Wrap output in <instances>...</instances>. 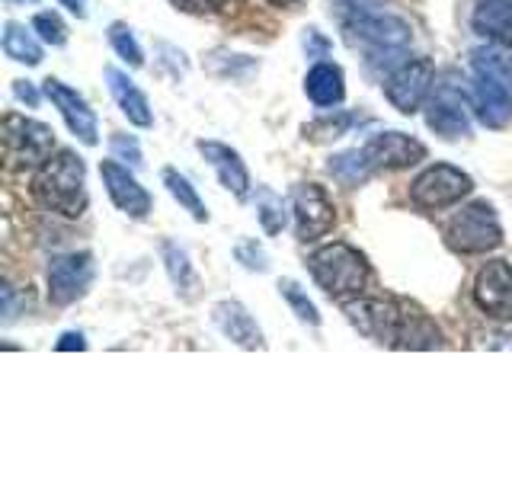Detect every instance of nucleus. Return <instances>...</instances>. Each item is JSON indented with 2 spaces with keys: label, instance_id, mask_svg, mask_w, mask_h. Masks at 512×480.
I'll return each instance as SVG.
<instances>
[{
  "label": "nucleus",
  "instance_id": "nucleus-1",
  "mask_svg": "<svg viewBox=\"0 0 512 480\" xmlns=\"http://www.w3.org/2000/svg\"><path fill=\"white\" fill-rule=\"evenodd\" d=\"M340 20H343L346 39L352 45L365 48L372 68L394 64L397 55H404V48L410 45V23L400 20L394 13L375 10L372 4H365V0H343Z\"/></svg>",
  "mask_w": 512,
  "mask_h": 480
},
{
  "label": "nucleus",
  "instance_id": "nucleus-2",
  "mask_svg": "<svg viewBox=\"0 0 512 480\" xmlns=\"http://www.w3.org/2000/svg\"><path fill=\"white\" fill-rule=\"evenodd\" d=\"M32 189H36V196L45 208H52V212L64 218H80L87 208L84 160L74 151H58L39 167Z\"/></svg>",
  "mask_w": 512,
  "mask_h": 480
},
{
  "label": "nucleus",
  "instance_id": "nucleus-3",
  "mask_svg": "<svg viewBox=\"0 0 512 480\" xmlns=\"http://www.w3.org/2000/svg\"><path fill=\"white\" fill-rule=\"evenodd\" d=\"M308 269L314 282L324 288L330 298H346V295H359L365 282H368V263L365 256L349 247V244H327L311 253Z\"/></svg>",
  "mask_w": 512,
  "mask_h": 480
},
{
  "label": "nucleus",
  "instance_id": "nucleus-4",
  "mask_svg": "<svg viewBox=\"0 0 512 480\" xmlns=\"http://www.w3.org/2000/svg\"><path fill=\"white\" fill-rule=\"evenodd\" d=\"M445 237H448V247L458 253H487L503 244V228H500V218L493 212V205L471 202L448 221Z\"/></svg>",
  "mask_w": 512,
  "mask_h": 480
},
{
  "label": "nucleus",
  "instance_id": "nucleus-5",
  "mask_svg": "<svg viewBox=\"0 0 512 480\" xmlns=\"http://www.w3.org/2000/svg\"><path fill=\"white\" fill-rule=\"evenodd\" d=\"M4 144L13 167H42L55 151V132L45 122L10 112L4 119Z\"/></svg>",
  "mask_w": 512,
  "mask_h": 480
},
{
  "label": "nucleus",
  "instance_id": "nucleus-6",
  "mask_svg": "<svg viewBox=\"0 0 512 480\" xmlns=\"http://www.w3.org/2000/svg\"><path fill=\"white\" fill-rule=\"evenodd\" d=\"M471 189H474V180L468 173H461L458 167H448V164H436L413 180L410 199L420 208H448L468 196Z\"/></svg>",
  "mask_w": 512,
  "mask_h": 480
},
{
  "label": "nucleus",
  "instance_id": "nucleus-7",
  "mask_svg": "<svg viewBox=\"0 0 512 480\" xmlns=\"http://www.w3.org/2000/svg\"><path fill=\"white\" fill-rule=\"evenodd\" d=\"M343 311L349 317V324L356 327L362 336H368V340L397 346L400 301H391V298H356V301H346Z\"/></svg>",
  "mask_w": 512,
  "mask_h": 480
},
{
  "label": "nucleus",
  "instance_id": "nucleus-8",
  "mask_svg": "<svg viewBox=\"0 0 512 480\" xmlns=\"http://www.w3.org/2000/svg\"><path fill=\"white\" fill-rule=\"evenodd\" d=\"M432 77H436V68H432L429 58L404 61V64H397L388 80H384V96H388L397 112L410 116V112L420 109V103L429 96Z\"/></svg>",
  "mask_w": 512,
  "mask_h": 480
},
{
  "label": "nucleus",
  "instance_id": "nucleus-9",
  "mask_svg": "<svg viewBox=\"0 0 512 480\" xmlns=\"http://www.w3.org/2000/svg\"><path fill=\"white\" fill-rule=\"evenodd\" d=\"M292 212H295L298 240H304V244L330 234L336 224V208L317 183H298L292 189Z\"/></svg>",
  "mask_w": 512,
  "mask_h": 480
},
{
  "label": "nucleus",
  "instance_id": "nucleus-10",
  "mask_svg": "<svg viewBox=\"0 0 512 480\" xmlns=\"http://www.w3.org/2000/svg\"><path fill=\"white\" fill-rule=\"evenodd\" d=\"M426 125L445 141H458L471 135V112L468 100L461 96L458 87L442 84L426 103Z\"/></svg>",
  "mask_w": 512,
  "mask_h": 480
},
{
  "label": "nucleus",
  "instance_id": "nucleus-11",
  "mask_svg": "<svg viewBox=\"0 0 512 480\" xmlns=\"http://www.w3.org/2000/svg\"><path fill=\"white\" fill-rule=\"evenodd\" d=\"M93 256L90 253H64L48 263V298L55 304H71L90 288Z\"/></svg>",
  "mask_w": 512,
  "mask_h": 480
},
{
  "label": "nucleus",
  "instance_id": "nucleus-12",
  "mask_svg": "<svg viewBox=\"0 0 512 480\" xmlns=\"http://www.w3.org/2000/svg\"><path fill=\"white\" fill-rule=\"evenodd\" d=\"M474 304L493 320H512V266L493 260L477 272Z\"/></svg>",
  "mask_w": 512,
  "mask_h": 480
},
{
  "label": "nucleus",
  "instance_id": "nucleus-13",
  "mask_svg": "<svg viewBox=\"0 0 512 480\" xmlns=\"http://www.w3.org/2000/svg\"><path fill=\"white\" fill-rule=\"evenodd\" d=\"M362 151L368 157V164H372V170H404V167L420 164L426 157L423 144L404 132H381L372 141H365Z\"/></svg>",
  "mask_w": 512,
  "mask_h": 480
},
{
  "label": "nucleus",
  "instance_id": "nucleus-14",
  "mask_svg": "<svg viewBox=\"0 0 512 480\" xmlns=\"http://www.w3.org/2000/svg\"><path fill=\"white\" fill-rule=\"evenodd\" d=\"M45 96L58 106V112L68 122L71 132L84 141V144H96L100 141V125H96V112L90 109V103L80 96L77 90H71L68 84H61V80L48 77L45 80Z\"/></svg>",
  "mask_w": 512,
  "mask_h": 480
},
{
  "label": "nucleus",
  "instance_id": "nucleus-15",
  "mask_svg": "<svg viewBox=\"0 0 512 480\" xmlns=\"http://www.w3.org/2000/svg\"><path fill=\"white\" fill-rule=\"evenodd\" d=\"M103 183H106V192L109 199L116 202L119 212H125L128 218H144L151 212V196L148 189H144L132 173H128V167H122L119 160H103Z\"/></svg>",
  "mask_w": 512,
  "mask_h": 480
},
{
  "label": "nucleus",
  "instance_id": "nucleus-16",
  "mask_svg": "<svg viewBox=\"0 0 512 480\" xmlns=\"http://www.w3.org/2000/svg\"><path fill=\"white\" fill-rule=\"evenodd\" d=\"M471 103L477 109V119L487 128H506L512 122V90L500 84L490 74L474 77V96Z\"/></svg>",
  "mask_w": 512,
  "mask_h": 480
},
{
  "label": "nucleus",
  "instance_id": "nucleus-17",
  "mask_svg": "<svg viewBox=\"0 0 512 480\" xmlns=\"http://www.w3.org/2000/svg\"><path fill=\"white\" fill-rule=\"evenodd\" d=\"M196 148L208 164H212V170L218 173L221 186L228 192H234L237 199H244L250 192V173L244 167V160H240V154L221 141H199Z\"/></svg>",
  "mask_w": 512,
  "mask_h": 480
},
{
  "label": "nucleus",
  "instance_id": "nucleus-18",
  "mask_svg": "<svg viewBox=\"0 0 512 480\" xmlns=\"http://www.w3.org/2000/svg\"><path fill=\"white\" fill-rule=\"evenodd\" d=\"M215 327L228 336L231 343L244 346V349H260L263 346V333L256 327V320L240 301H218L212 308Z\"/></svg>",
  "mask_w": 512,
  "mask_h": 480
},
{
  "label": "nucleus",
  "instance_id": "nucleus-19",
  "mask_svg": "<svg viewBox=\"0 0 512 480\" xmlns=\"http://www.w3.org/2000/svg\"><path fill=\"white\" fill-rule=\"evenodd\" d=\"M400 349H439L442 346V330L432 324V317L416 308V304L400 301V333H397Z\"/></svg>",
  "mask_w": 512,
  "mask_h": 480
},
{
  "label": "nucleus",
  "instance_id": "nucleus-20",
  "mask_svg": "<svg viewBox=\"0 0 512 480\" xmlns=\"http://www.w3.org/2000/svg\"><path fill=\"white\" fill-rule=\"evenodd\" d=\"M106 80H109L112 100L119 103V109L125 112V119L132 125H138V128H151L154 125V112H151L148 96L135 87V80H128V74H122L119 68H106Z\"/></svg>",
  "mask_w": 512,
  "mask_h": 480
},
{
  "label": "nucleus",
  "instance_id": "nucleus-21",
  "mask_svg": "<svg viewBox=\"0 0 512 480\" xmlns=\"http://www.w3.org/2000/svg\"><path fill=\"white\" fill-rule=\"evenodd\" d=\"M471 26L493 45L512 48V0H477Z\"/></svg>",
  "mask_w": 512,
  "mask_h": 480
},
{
  "label": "nucleus",
  "instance_id": "nucleus-22",
  "mask_svg": "<svg viewBox=\"0 0 512 480\" xmlns=\"http://www.w3.org/2000/svg\"><path fill=\"white\" fill-rule=\"evenodd\" d=\"M304 93L311 96V103L327 109V106H340L346 96V84H343V71L330 61H320L304 77Z\"/></svg>",
  "mask_w": 512,
  "mask_h": 480
},
{
  "label": "nucleus",
  "instance_id": "nucleus-23",
  "mask_svg": "<svg viewBox=\"0 0 512 480\" xmlns=\"http://www.w3.org/2000/svg\"><path fill=\"white\" fill-rule=\"evenodd\" d=\"M164 266L170 272V282L176 285V292H180L183 298H192L199 288V279H196V269H192L189 263V253L183 247H176L173 240H164Z\"/></svg>",
  "mask_w": 512,
  "mask_h": 480
},
{
  "label": "nucleus",
  "instance_id": "nucleus-24",
  "mask_svg": "<svg viewBox=\"0 0 512 480\" xmlns=\"http://www.w3.org/2000/svg\"><path fill=\"white\" fill-rule=\"evenodd\" d=\"M4 55L36 68V64L42 61V45L32 39L20 23H7L4 26Z\"/></svg>",
  "mask_w": 512,
  "mask_h": 480
},
{
  "label": "nucleus",
  "instance_id": "nucleus-25",
  "mask_svg": "<svg viewBox=\"0 0 512 480\" xmlns=\"http://www.w3.org/2000/svg\"><path fill=\"white\" fill-rule=\"evenodd\" d=\"M330 173H333L340 183H346V186H359V183H365L375 170H372V164H368L365 151L356 148V151H343V154L330 157Z\"/></svg>",
  "mask_w": 512,
  "mask_h": 480
},
{
  "label": "nucleus",
  "instance_id": "nucleus-26",
  "mask_svg": "<svg viewBox=\"0 0 512 480\" xmlns=\"http://www.w3.org/2000/svg\"><path fill=\"white\" fill-rule=\"evenodd\" d=\"M164 186L170 189V196L180 202L186 212L196 218V221H208V208H205V202L199 199V192H196V186H192L183 173H176V170H164Z\"/></svg>",
  "mask_w": 512,
  "mask_h": 480
},
{
  "label": "nucleus",
  "instance_id": "nucleus-27",
  "mask_svg": "<svg viewBox=\"0 0 512 480\" xmlns=\"http://www.w3.org/2000/svg\"><path fill=\"white\" fill-rule=\"evenodd\" d=\"M256 218H260L263 231H266L269 237H276V234L285 228V221H288L282 196H276V192H272L269 186H260V189H256Z\"/></svg>",
  "mask_w": 512,
  "mask_h": 480
},
{
  "label": "nucleus",
  "instance_id": "nucleus-28",
  "mask_svg": "<svg viewBox=\"0 0 512 480\" xmlns=\"http://www.w3.org/2000/svg\"><path fill=\"white\" fill-rule=\"evenodd\" d=\"M474 71L477 74H490L500 84H506L512 90V55L503 52V45L496 48H477L474 52Z\"/></svg>",
  "mask_w": 512,
  "mask_h": 480
},
{
  "label": "nucleus",
  "instance_id": "nucleus-29",
  "mask_svg": "<svg viewBox=\"0 0 512 480\" xmlns=\"http://www.w3.org/2000/svg\"><path fill=\"white\" fill-rule=\"evenodd\" d=\"M279 295L288 301V308L295 311V317L301 320V324H311V327L320 324V314H317V308H314V301L308 298V292H301V285H298V282L282 279V282H279Z\"/></svg>",
  "mask_w": 512,
  "mask_h": 480
},
{
  "label": "nucleus",
  "instance_id": "nucleus-30",
  "mask_svg": "<svg viewBox=\"0 0 512 480\" xmlns=\"http://www.w3.org/2000/svg\"><path fill=\"white\" fill-rule=\"evenodd\" d=\"M109 45L116 48V55H119L122 61L132 64V68H141V64H144L141 45L135 42L132 29H128L125 23H112V26H109Z\"/></svg>",
  "mask_w": 512,
  "mask_h": 480
},
{
  "label": "nucleus",
  "instance_id": "nucleus-31",
  "mask_svg": "<svg viewBox=\"0 0 512 480\" xmlns=\"http://www.w3.org/2000/svg\"><path fill=\"white\" fill-rule=\"evenodd\" d=\"M32 29L39 32L42 42L55 45V48L68 42V26L61 23L58 13H36V20H32Z\"/></svg>",
  "mask_w": 512,
  "mask_h": 480
},
{
  "label": "nucleus",
  "instance_id": "nucleus-32",
  "mask_svg": "<svg viewBox=\"0 0 512 480\" xmlns=\"http://www.w3.org/2000/svg\"><path fill=\"white\" fill-rule=\"evenodd\" d=\"M356 122V116H340V119H320V122H311L304 125V135H308L311 141H330V138H340L346 128Z\"/></svg>",
  "mask_w": 512,
  "mask_h": 480
},
{
  "label": "nucleus",
  "instance_id": "nucleus-33",
  "mask_svg": "<svg viewBox=\"0 0 512 480\" xmlns=\"http://www.w3.org/2000/svg\"><path fill=\"white\" fill-rule=\"evenodd\" d=\"M234 253H237V260L244 263L247 269H256V272L269 269V256H266V250L260 244H256V240H240Z\"/></svg>",
  "mask_w": 512,
  "mask_h": 480
},
{
  "label": "nucleus",
  "instance_id": "nucleus-34",
  "mask_svg": "<svg viewBox=\"0 0 512 480\" xmlns=\"http://www.w3.org/2000/svg\"><path fill=\"white\" fill-rule=\"evenodd\" d=\"M176 10L183 13H199V16H212V13H221L228 10L234 0H170Z\"/></svg>",
  "mask_w": 512,
  "mask_h": 480
},
{
  "label": "nucleus",
  "instance_id": "nucleus-35",
  "mask_svg": "<svg viewBox=\"0 0 512 480\" xmlns=\"http://www.w3.org/2000/svg\"><path fill=\"white\" fill-rule=\"evenodd\" d=\"M109 148H112V154H116L119 160H125V164L141 167V148H138V141H135V138H128V135H112Z\"/></svg>",
  "mask_w": 512,
  "mask_h": 480
},
{
  "label": "nucleus",
  "instance_id": "nucleus-36",
  "mask_svg": "<svg viewBox=\"0 0 512 480\" xmlns=\"http://www.w3.org/2000/svg\"><path fill=\"white\" fill-rule=\"evenodd\" d=\"M13 93H16V100H23V103H29V106H39V93L32 90L29 80H16V84H13Z\"/></svg>",
  "mask_w": 512,
  "mask_h": 480
},
{
  "label": "nucleus",
  "instance_id": "nucleus-37",
  "mask_svg": "<svg viewBox=\"0 0 512 480\" xmlns=\"http://www.w3.org/2000/svg\"><path fill=\"white\" fill-rule=\"evenodd\" d=\"M87 343H84V336L80 333H64L61 340L55 343V349H61V352H68V349H84Z\"/></svg>",
  "mask_w": 512,
  "mask_h": 480
},
{
  "label": "nucleus",
  "instance_id": "nucleus-38",
  "mask_svg": "<svg viewBox=\"0 0 512 480\" xmlns=\"http://www.w3.org/2000/svg\"><path fill=\"white\" fill-rule=\"evenodd\" d=\"M61 7H68L74 16H87V0H58Z\"/></svg>",
  "mask_w": 512,
  "mask_h": 480
},
{
  "label": "nucleus",
  "instance_id": "nucleus-39",
  "mask_svg": "<svg viewBox=\"0 0 512 480\" xmlns=\"http://www.w3.org/2000/svg\"><path fill=\"white\" fill-rule=\"evenodd\" d=\"M272 7H288V4H295V0H269Z\"/></svg>",
  "mask_w": 512,
  "mask_h": 480
},
{
  "label": "nucleus",
  "instance_id": "nucleus-40",
  "mask_svg": "<svg viewBox=\"0 0 512 480\" xmlns=\"http://www.w3.org/2000/svg\"><path fill=\"white\" fill-rule=\"evenodd\" d=\"M7 4H26V0H7ZM29 4H36V0H29Z\"/></svg>",
  "mask_w": 512,
  "mask_h": 480
}]
</instances>
